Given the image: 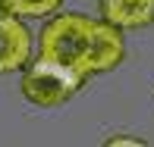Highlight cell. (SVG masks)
<instances>
[{
	"label": "cell",
	"instance_id": "6da1fadb",
	"mask_svg": "<svg viewBox=\"0 0 154 147\" xmlns=\"http://www.w3.org/2000/svg\"><path fill=\"white\" fill-rule=\"evenodd\" d=\"M41 57L57 60L79 75L110 72L126 57L123 31L104 19H88L82 13H57L41 28Z\"/></svg>",
	"mask_w": 154,
	"mask_h": 147
},
{
	"label": "cell",
	"instance_id": "7a4b0ae2",
	"mask_svg": "<svg viewBox=\"0 0 154 147\" xmlns=\"http://www.w3.org/2000/svg\"><path fill=\"white\" fill-rule=\"evenodd\" d=\"M85 75H79L75 69L63 66L57 60H29L22 66V78H19V88H22V97L35 107H60L69 97L75 94L82 85H85Z\"/></svg>",
	"mask_w": 154,
	"mask_h": 147
},
{
	"label": "cell",
	"instance_id": "3957f363",
	"mask_svg": "<svg viewBox=\"0 0 154 147\" xmlns=\"http://www.w3.org/2000/svg\"><path fill=\"white\" fill-rule=\"evenodd\" d=\"M32 60V31L13 13L0 16V75L16 72Z\"/></svg>",
	"mask_w": 154,
	"mask_h": 147
},
{
	"label": "cell",
	"instance_id": "277c9868",
	"mask_svg": "<svg viewBox=\"0 0 154 147\" xmlns=\"http://www.w3.org/2000/svg\"><path fill=\"white\" fill-rule=\"evenodd\" d=\"M101 19L120 31L145 28L154 22V0H101Z\"/></svg>",
	"mask_w": 154,
	"mask_h": 147
},
{
	"label": "cell",
	"instance_id": "5b68a950",
	"mask_svg": "<svg viewBox=\"0 0 154 147\" xmlns=\"http://www.w3.org/2000/svg\"><path fill=\"white\" fill-rule=\"evenodd\" d=\"M13 16H51L63 6V0H6Z\"/></svg>",
	"mask_w": 154,
	"mask_h": 147
},
{
	"label": "cell",
	"instance_id": "8992f818",
	"mask_svg": "<svg viewBox=\"0 0 154 147\" xmlns=\"http://www.w3.org/2000/svg\"><path fill=\"white\" fill-rule=\"evenodd\" d=\"M104 144H107V147H145L142 138H129V135H113V138H107Z\"/></svg>",
	"mask_w": 154,
	"mask_h": 147
},
{
	"label": "cell",
	"instance_id": "52a82bcc",
	"mask_svg": "<svg viewBox=\"0 0 154 147\" xmlns=\"http://www.w3.org/2000/svg\"><path fill=\"white\" fill-rule=\"evenodd\" d=\"M10 13V6H6V0H0V16H6Z\"/></svg>",
	"mask_w": 154,
	"mask_h": 147
}]
</instances>
